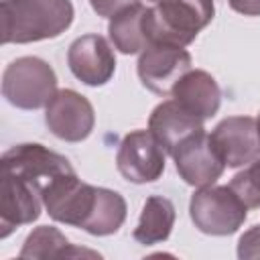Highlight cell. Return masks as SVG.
<instances>
[{"label": "cell", "instance_id": "6da1fadb", "mask_svg": "<svg viewBox=\"0 0 260 260\" xmlns=\"http://www.w3.org/2000/svg\"><path fill=\"white\" fill-rule=\"evenodd\" d=\"M71 0H2V45L55 39L73 22Z\"/></svg>", "mask_w": 260, "mask_h": 260}, {"label": "cell", "instance_id": "7a4b0ae2", "mask_svg": "<svg viewBox=\"0 0 260 260\" xmlns=\"http://www.w3.org/2000/svg\"><path fill=\"white\" fill-rule=\"evenodd\" d=\"M215 14L213 0H158L146 10L144 26L150 43L187 47Z\"/></svg>", "mask_w": 260, "mask_h": 260}, {"label": "cell", "instance_id": "3957f363", "mask_svg": "<svg viewBox=\"0 0 260 260\" xmlns=\"http://www.w3.org/2000/svg\"><path fill=\"white\" fill-rule=\"evenodd\" d=\"M189 215L199 232L230 236L244 225L248 207L230 185H205L191 195Z\"/></svg>", "mask_w": 260, "mask_h": 260}, {"label": "cell", "instance_id": "277c9868", "mask_svg": "<svg viewBox=\"0 0 260 260\" xmlns=\"http://www.w3.org/2000/svg\"><path fill=\"white\" fill-rule=\"evenodd\" d=\"M57 93L53 67L39 57H18L2 73V95L20 110H39Z\"/></svg>", "mask_w": 260, "mask_h": 260}, {"label": "cell", "instance_id": "5b68a950", "mask_svg": "<svg viewBox=\"0 0 260 260\" xmlns=\"http://www.w3.org/2000/svg\"><path fill=\"white\" fill-rule=\"evenodd\" d=\"M0 167L4 173L16 175L22 181H26L41 195V199H43L45 189L55 179L75 173V169L63 154L53 152L47 146L37 144V142L16 144L8 148L0 158Z\"/></svg>", "mask_w": 260, "mask_h": 260}, {"label": "cell", "instance_id": "8992f818", "mask_svg": "<svg viewBox=\"0 0 260 260\" xmlns=\"http://www.w3.org/2000/svg\"><path fill=\"white\" fill-rule=\"evenodd\" d=\"M95 197H98V187L83 183L77 177V173H71L55 179L45 189L43 205L51 215V219L83 230L95 205Z\"/></svg>", "mask_w": 260, "mask_h": 260}, {"label": "cell", "instance_id": "52a82bcc", "mask_svg": "<svg viewBox=\"0 0 260 260\" xmlns=\"http://www.w3.org/2000/svg\"><path fill=\"white\" fill-rule=\"evenodd\" d=\"M165 154L167 150L150 130H132L118 146L116 167L130 183H152L165 171Z\"/></svg>", "mask_w": 260, "mask_h": 260}, {"label": "cell", "instance_id": "ba28073f", "mask_svg": "<svg viewBox=\"0 0 260 260\" xmlns=\"http://www.w3.org/2000/svg\"><path fill=\"white\" fill-rule=\"evenodd\" d=\"M191 55L183 47L150 43L138 57V77L146 89L158 95H169L175 83L191 69Z\"/></svg>", "mask_w": 260, "mask_h": 260}, {"label": "cell", "instance_id": "9c48e42d", "mask_svg": "<svg viewBox=\"0 0 260 260\" xmlns=\"http://www.w3.org/2000/svg\"><path fill=\"white\" fill-rule=\"evenodd\" d=\"M45 124L57 138L81 142L95 126V112L89 100L75 89H57L45 106Z\"/></svg>", "mask_w": 260, "mask_h": 260}, {"label": "cell", "instance_id": "30bf717a", "mask_svg": "<svg viewBox=\"0 0 260 260\" xmlns=\"http://www.w3.org/2000/svg\"><path fill=\"white\" fill-rule=\"evenodd\" d=\"M211 146L225 167L238 169L260 156V124L250 116H230L209 134Z\"/></svg>", "mask_w": 260, "mask_h": 260}, {"label": "cell", "instance_id": "8fae6325", "mask_svg": "<svg viewBox=\"0 0 260 260\" xmlns=\"http://www.w3.org/2000/svg\"><path fill=\"white\" fill-rule=\"evenodd\" d=\"M171 156L175 158L179 177L193 187L213 185L225 169L223 160L217 156L215 148L211 146L205 128L189 136L185 142H181Z\"/></svg>", "mask_w": 260, "mask_h": 260}, {"label": "cell", "instance_id": "7c38bea8", "mask_svg": "<svg viewBox=\"0 0 260 260\" xmlns=\"http://www.w3.org/2000/svg\"><path fill=\"white\" fill-rule=\"evenodd\" d=\"M67 65L79 81L98 87L112 79L116 71V57L102 35H83L71 43L67 51Z\"/></svg>", "mask_w": 260, "mask_h": 260}, {"label": "cell", "instance_id": "4fadbf2b", "mask_svg": "<svg viewBox=\"0 0 260 260\" xmlns=\"http://www.w3.org/2000/svg\"><path fill=\"white\" fill-rule=\"evenodd\" d=\"M41 195L20 177L4 173L0 179V238H6L14 228L32 223L41 215Z\"/></svg>", "mask_w": 260, "mask_h": 260}, {"label": "cell", "instance_id": "5bb4252c", "mask_svg": "<svg viewBox=\"0 0 260 260\" xmlns=\"http://www.w3.org/2000/svg\"><path fill=\"white\" fill-rule=\"evenodd\" d=\"M173 100L199 120L217 114L221 104V89L215 77L203 69H189L173 87Z\"/></svg>", "mask_w": 260, "mask_h": 260}, {"label": "cell", "instance_id": "9a60e30c", "mask_svg": "<svg viewBox=\"0 0 260 260\" xmlns=\"http://www.w3.org/2000/svg\"><path fill=\"white\" fill-rule=\"evenodd\" d=\"M148 130L167 150V154H173L181 142L203 130V120L189 114L175 100H167L152 110L148 118Z\"/></svg>", "mask_w": 260, "mask_h": 260}, {"label": "cell", "instance_id": "2e32d148", "mask_svg": "<svg viewBox=\"0 0 260 260\" xmlns=\"http://www.w3.org/2000/svg\"><path fill=\"white\" fill-rule=\"evenodd\" d=\"M146 6L132 4L118 14H114L108 22V35L112 45L124 53V55H134L142 53L148 47V35L144 26V16H146Z\"/></svg>", "mask_w": 260, "mask_h": 260}, {"label": "cell", "instance_id": "e0dca14e", "mask_svg": "<svg viewBox=\"0 0 260 260\" xmlns=\"http://www.w3.org/2000/svg\"><path fill=\"white\" fill-rule=\"evenodd\" d=\"M173 225H175V205L171 203V199L162 195H150L142 205V213L138 225L132 232V238L138 244L152 246L165 242L171 236Z\"/></svg>", "mask_w": 260, "mask_h": 260}, {"label": "cell", "instance_id": "ac0fdd59", "mask_svg": "<svg viewBox=\"0 0 260 260\" xmlns=\"http://www.w3.org/2000/svg\"><path fill=\"white\" fill-rule=\"evenodd\" d=\"M20 258H73V256H100L98 252L73 248L69 240L53 225H39L32 230L18 254Z\"/></svg>", "mask_w": 260, "mask_h": 260}, {"label": "cell", "instance_id": "d6986e66", "mask_svg": "<svg viewBox=\"0 0 260 260\" xmlns=\"http://www.w3.org/2000/svg\"><path fill=\"white\" fill-rule=\"evenodd\" d=\"M126 219V201L118 191L98 187L95 205L83 230L91 236H110L116 234Z\"/></svg>", "mask_w": 260, "mask_h": 260}, {"label": "cell", "instance_id": "ffe728a7", "mask_svg": "<svg viewBox=\"0 0 260 260\" xmlns=\"http://www.w3.org/2000/svg\"><path fill=\"white\" fill-rule=\"evenodd\" d=\"M230 187L240 195L248 209L260 207V156H256L248 167L234 175Z\"/></svg>", "mask_w": 260, "mask_h": 260}, {"label": "cell", "instance_id": "44dd1931", "mask_svg": "<svg viewBox=\"0 0 260 260\" xmlns=\"http://www.w3.org/2000/svg\"><path fill=\"white\" fill-rule=\"evenodd\" d=\"M238 258L242 260H256L260 258V225L250 228L238 240Z\"/></svg>", "mask_w": 260, "mask_h": 260}, {"label": "cell", "instance_id": "7402d4cb", "mask_svg": "<svg viewBox=\"0 0 260 260\" xmlns=\"http://www.w3.org/2000/svg\"><path fill=\"white\" fill-rule=\"evenodd\" d=\"M140 0H89L93 12L98 16H104V18H112L114 14H118L120 10L132 6V4H138Z\"/></svg>", "mask_w": 260, "mask_h": 260}, {"label": "cell", "instance_id": "603a6c76", "mask_svg": "<svg viewBox=\"0 0 260 260\" xmlns=\"http://www.w3.org/2000/svg\"><path fill=\"white\" fill-rule=\"evenodd\" d=\"M228 4L244 16H260V0H228Z\"/></svg>", "mask_w": 260, "mask_h": 260}, {"label": "cell", "instance_id": "cb8c5ba5", "mask_svg": "<svg viewBox=\"0 0 260 260\" xmlns=\"http://www.w3.org/2000/svg\"><path fill=\"white\" fill-rule=\"evenodd\" d=\"M148 2H158V0H148Z\"/></svg>", "mask_w": 260, "mask_h": 260}, {"label": "cell", "instance_id": "d4e9b609", "mask_svg": "<svg viewBox=\"0 0 260 260\" xmlns=\"http://www.w3.org/2000/svg\"><path fill=\"white\" fill-rule=\"evenodd\" d=\"M258 124H260V116H258Z\"/></svg>", "mask_w": 260, "mask_h": 260}]
</instances>
